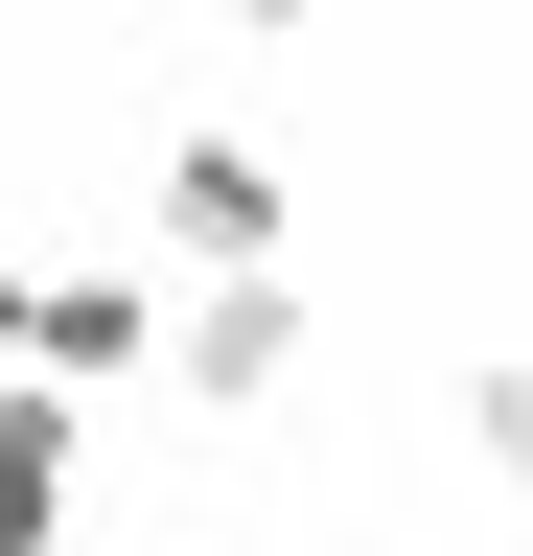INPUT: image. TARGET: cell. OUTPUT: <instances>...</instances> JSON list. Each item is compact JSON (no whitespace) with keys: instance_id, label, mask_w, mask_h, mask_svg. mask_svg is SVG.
I'll return each mask as SVG.
<instances>
[{"instance_id":"3957f363","label":"cell","mask_w":533,"mask_h":556,"mask_svg":"<svg viewBox=\"0 0 533 556\" xmlns=\"http://www.w3.org/2000/svg\"><path fill=\"white\" fill-rule=\"evenodd\" d=\"M163 348H186V394H210V417H279V394H302V348H325V302H302V255H255V278H210Z\"/></svg>"},{"instance_id":"6da1fadb","label":"cell","mask_w":533,"mask_h":556,"mask_svg":"<svg viewBox=\"0 0 533 556\" xmlns=\"http://www.w3.org/2000/svg\"><path fill=\"white\" fill-rule=\"evenodd\" d=\"M140 255H186V278L302 255V163H279V139H232V116H186L163 163H140Z\"/></svg>"},{"instance_id":"52a82bcc","label":"cell","mask_w":533,"mask_h":556,"mask_svg":"<svg viewBox=\"0 0 533 556\" xmlns=\"http://www.w3.org/2000/svg\"><path fill=\"white\" fill-rule=\"evenodd\" d=\"M0 348H24V255H0Z\"/></svg>"},{"instance_id":"7a4b0ae2","label":"cell","mask_w":533,"mask_h":556,"mask_svg":"<svg viewBox=\"0 0 533 556\" xmlns=\"http://www.w3.org/2000/svg\"><path fill=\"white\" fill-rule=\"evenodd\" d=\"M0 371H47V394L163 371V255H71V278H24V348H0Z\"/></svg>"},{"instance_id":"277c9868","label":"cell","mask_w":533,"mask_h":556,"mask_svg":"<svg viewBox=\"0 0 533 556\" xmlns=\"http://www.w3.org/2000/svg\"><path fill=\"white\" fill-rule=\"evenodd\" d=\"M71 486H93V394L0 371V556H47V533H71Z\"/></svg>"},{"instance_id":"8992f818","label":"cell","mask_w":533,"mask_h":556,"mask_svg":"<svg viewBox=\"0 0 533 556\" xmlns=\"http://www.w3.org/2000/svg\"><path fill=\"white\" fill-rule=\"evenodd\" d=\"M210 24H232V47H325V0H210Z\"/></svg>"},{"instance_id":"5b68a950","label":"cell","mask_w":533,"mask_h":556,"mask_svg":"<svg viewBox=\"0 0 533 556\" xmlns=\"http://www.w3.org/2000/svg\"><path fill=\"white\" fill-rule=\"evenodd\" d=\"M464 464H487V486H533V371H464Z\"/></svg>"}]
</instances>
